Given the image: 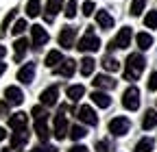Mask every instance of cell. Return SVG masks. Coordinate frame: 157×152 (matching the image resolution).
I'll return each instance as SVG.
<instances>
[{"label": "cell", "mask_w": 157, "mask_h": 152, "mask_svg": "<svg viewBox=\"0 0 157 152\" xmlns=\"http://www.w3.org/2000/svg\"><path fill=\"white\" fill-rule=\"evenodd\" d=\"M107 148H109L107 141H98V143H96V152H107Z\"/></svg>", "instance_id": "39"}, {"label": "cell", "mask_w": 157, "mask_h": 152, "mask_svg": "<svg viewBox=\"0 0 157 152\" xmlns=\"http://www.w3.org/2000/svg\"><path fill=\"white\" fill-rule=\"evenodd\" d=\"M76 115H78V120H81L83 124H87V126H96V124H98V115H96V111H94L90 104L78 107V109H76Z\"/></svg>", "instance_id": "10"}, {"label": "cell", "mask_w": 157, "mask_h": 152, "mask_svg": "<svg viewBox=\"0 0 157 152\" xmlns=\"http://www.w3.org/2000/svg\"><path fill=\"white\" fill-rule=\"evenodd\" d=\"M131 37H133V31H131V26H124V28H120V33H118L113 39L109 42V46H107V50L111 52V50H124V48H129V44H131Z\"/></svg>", "instance_id": "3"}, {"label": "cell", "mask_w": 157, "mask_h": 152, "mask_svg": "<svg viewBox=\"0 0 157 152\" xmlns=\"http://www.w3.org/2000/svg\"><path fill=\"white\" fill-rule=\"evenodd\" d=\"M26 124H29V115L26 113H13V115H9V126L15 130V128H26Z\"/></svg>", "instance_id": "19"}, {"label": "cell", "mask_w": 157, "mask_h": 152, "mask_svg": "<svg viewBox=\"0 0 157 152\" xmlns=\"http://www.w3.org/2000/svg\"><path fill=\"white\" fill-rule=\"evenodd\" d=\"M90 98H92V102H94L96 107H101V109H107V107H111V98L107 96L105 91H94Z\"/></svg>", "instance_id": "22"}, {"label": "cell", "mask_w": 157, "mask_h": 152, "mask_svg": "<svg viewBox=\"0 0 157 152\" xmlns=\"http://www.w3.org/2000/svg\"><path fill=\"white\" fill-rule=\"evenodd\" d=\"M13 50H15V56H13V59H15V63H20V61L24 59L26 50H29V42L24 39V37H17L15 44H13Z\"/></svg>", "instance_id": "17"}, {"label": "cell", "mask_w": 157, "mask_h": 152, "mask_svg": "<svg viewBox=\"0 0 157 152\" xmlns=\"http://www.w3.org/2000/svg\"><path fill=\"white\" fill-rule=\"evenodd\" d=\"M31 152H37V148H35V150H31Z\"/></svg>", "instance_id": "44"}, {"label": "cell", "mask_w": 157, "mask_h": 152, "mask_svg": "<svg viewBox=\"0 0 157 152\" xmlns=\"http://www.w3.org/2000/svg\"><path fill=\"white\" fill-rule=\"evenodd\" d=\"M70 152H90V148H85V146L78 143V146H72V148H70Z\"/></svg>", "instance_id": "40"}, {"label": "cell", "mask_w": 157, "mask_h": 152, "mask_svg": "<svg viewBox=\"0 0 157 152\" xmlns=\"http://www.w3.org/2000/svg\"><path fill=\"white\" fill-rule=\"evenodd\" d=\"M94 65H96V61L92 59V56H85V59L81 61V74L83 76H90L94 72Z\"/></svg>", "instance_id": "30"}, {"label": "cell", "mask_w": 157, "mask_h": 152, "mask_svg": "<svg viewBox=\"0 0 157 152\" xmlns=\"http://www.w3.org/2000/svg\"><path fill=\"white\" fill-rule=\"evenodd\" d=\"M66 17H68V20H72V17L76 15V0H68V7H66Z\"/></svg>", "instance_id": "35"}, {"label": "cell", "mask_w": 157, "mask_h": 152, "mask_svg": "<svg viewBox=\"0 0 157 152\" xmlns=\"http://www.w3.org/2000/svg\"><path fill=\"white\" fill-rule=\"evenodd\" d=\"M122 107H124L127 111H137V109H140V89H137L135 85H131V87L124 91Z\"/></svg>", "instance_id": "5"}, {"label": "cell", "mask_w": 157, "mask_h": 152, "mask_svg": "<svg viewBox=\"0 0 157 152\" xmlns=\"http://www.w3.org/2000/svg\"><path fill=\"white\" fill-rule=\"evenodd\" d=\"M29 137H31L29 128H15L13 135H11V150H17L20 152V150L29 143Z\"/></svg>", "instance_id": "8"}, {"label": "cell", "mask_w": 157, "mask_h": 152, "mask_svg": "<svg viewBox=\"0 0 157 152\" xmlns=\"http://www.w3.org/2000/svg\"><path fill=\"white\" fill-rule=\"evenodd\" d=\"M15 13H17V9H11V11L7 13V17L2 20V24H0V35H5V33L9 31V24L15 20Z\"/></svg>", "instance_id": "31"}, {"label": "cell", "mask_w": 157, "mask_h": 152, "mask_svg": "<svg viewBox=\"0 0 157 152\" xmlns=\"http://www.w3.org/2000/svg\"><path fill=\"white\" fill-rule=\"evenodd\" d=\"M144 24H146V28H157V11H148L146 13Z\"/></svg>", "instance_id": "34"}, {"label": "cell", "mask_w": 157, "mask_h": 152, "mask_svg": "<svg viewBox=\"0 0 157 152\" xmlns=\"http://www.w3.org/2000/svg\"><path fill=\"white\" fill-rule=\"evenodd\" d=\"M39 13H42V2H39V0H29L26 2V15L29 17H37Z\"/></svg>", "instance_id": "29"}, {"label": "cell", "mask_w": 157, "mask_h": 152, "mask_svg": "<svg viewBox=\"0 0 157 152\" xmlns=\"http://www.w3.org/2000/svg\"><path fill=\"white\" fill-rule=\"evenodd\" d=\"M129 128H131V122H129L127 118H113V120L109 122V132H111V135H116V137L127 135Z\"/></svg>", "instance_id": "9"}, {"label": "cell", "mask_w": 157, "mask_h": 152, "mask_svg": "<svg viewBox=\"0 0 157 152\" xmlns=\"http://www.w3.org/2000/svg\"><path fill=\"white\" fill-rule=\"evenodd\" d=\"M35 132H37V137H39V141H42V143L48 141V137H50V130H48V115L35 120Z\"/></svg>", "instance_id": "15"}, {"label": "cell", "mask_w": 157, "mask_h": 152, "mask_svg": "<svg viewBox=\"0 0 157 152\" xmlns=\"http://www.w3.org/2000/svg\"><path fill=\"white\" fill-rule=\"evenodd\" d=\"M144 67H146V59H144L140 52L129 54L127 56V63H124V78L127 81H137L142 76Z\"/></svg>", "instance_id": "1"}, {"label": "cell", "mask_w": 157, "mask_h": 152, "mask_svg": "<svg viewBox=\"0 0 157 152\" xmlns=\"http://www.w3.org/2000/svg\"><path fill=\"white\" fill-rule=\"evenodd\" d=\"M135 44H137V48H140V50H148V48L153 46V37H151L148 33H137V35H135Z\"/></svg>", "instance_id": "24"}, {"label": "cell", "mask_w": 157, "mask_h": 152, "mask_svg": "<svg viewBox=\"0 0 157 152\" xmlns=\"http://www.w3.org/2000/svg\"><path fill=\"white\" fill-rule=\"evenodd\" d=\"M74 44H76V28L63 26L61 33H59V46H61L63 50H72Z\"/></svg>", "instance_id": "7"}, {"label": "cell", "mask_w": 157, "mask_h": 152, "mask_svg": "<svg viewBox=\"0 0 157 152\" xmlns=\"http://www.w3.org/2000/svg\"><path fill=\"white\" fill-rule=\"evenodd\" d=\"M35 63L31 61V63H24L22 67L17 70V81L20 83H24V85H29V83H33V76H35Z\"/></svg>", "instance_id": "14"}, {"label": "cell", "mask_w": 157, "mask_h": 152, "mask_svg": "<svg viewBox=\"0 0 157 152\" xmlns=\"http://www.w3.org/2000/svg\"><path fill=\"white\" fill-rule=\"evenodd\" d=\"M61 61H63V54L59 52V50H50L48 54H46V67H50V70H55V67H59L61 65Z\"/></svg>", "instance_id": "21"}, {"label": "cell", "mask_w": 157, "mask_h": 152, "mask_svg": "<svg viewBox=\"0 0 157 152\" xmlns=\"http://www.w3.org/2000/svg\"><path fill=\"white\" fill-rule=\"evenodd\" d=\"M83 93H85V87H83V85H70V87H68V98H70V102L81 100Z\"/></svg>", "instance_id": "25"}, {"label": "cell", "mask_w": 157, "mask_h": 152, "mask_svg": "<svg viewBox=\"0 0 157 152\" xmlns=\"http://www.w3.org/2000/svg\"><path fill=\"white\" fill-rule=\"evenodd\" d=\"M5 137H7V130H5V128H2V126H0V141H2V139H5Z\"/></svg>", "instance_id": "42"}, {"label": "cell", "mask_w": 157, "mask_h": 152, "mask_svg": "<svg viewBox=\"0 0 157 152\" xmlns=\"http://www.w3.org/2000/svg\"><path fill=\"white\" fill-rule=\"evenodd\" d=\"M92 83H94V87H98V89H113V87L118 85L111 76H107V74H98Z\"/></svg>", "instance_id": "18"}, {"label": "cell", "mask_w": 157, "mask_h": 152, "mask_svg": "<svg viewBox=\"0 0 157 152\" xmlns=\"http://www.w3.org/2000/svg\"><path fill=\"white\" fill-rule=\"evenodd\" d=\"M5 54H7V48H5L2 44H0V61H2V59H5Z\"/></svg>", "instance_id": "41"}, {"label": "cell", "mask_w": 157, "mask_h": 152, "mask_svg": "<svg viewBox=\"0 0 157 152\" xmlns=\"http://www.w3.org/2000/svg\"><path fill=\"white\" fill-rule=\"evenodd\" d=\"M31 35H33V50L35 52H39L46 44H48V33H46V28L44 26H39V24H35V26H31Z\"/></svg>", "instance_id": "6"}, {"label": "cell", "mask_w": 157, "mask_h": 152, "mask_svg": "<svg viewBox=\"0 0 157 152\" xmlns=\"http://www.w3.org/2000/svg\"><path fill=\"white\" fill-rule=\"evenodd\" d=\"M155 126H157V111H155V109H148V111L144 113L142 128H144V130H151V128H155Z\"/></svg>", "instance_id": "23"}, {"label": "cell", "mask_w": 157, "mask_h": 152, "mask_svg": "<svg viewBox=\"0 0 157 152\" xmlns=\"http://www.w3.org/2000/svg\"><path fill=\"white\" fill-rule=\"evenodd\" d=\"M29 26H26V20H15L13 22V28H11V33L15 35V37H20V35H22L24 31H26Z\"/></svg>", "instance_id": "33"}, {"label": "cell", "mask_w": 157, "mask_h": 152, "mask_svg": "<svg viewBox=\"0 0 157 152\" xmlns=\"http://www.w3.org/2000/svg\"><path fill=\"white\" fill-rule=\"evenodd\" d=\"M59 11H63V0H48V2H46V9H44V20H46L48 24H52Z\"/></svg>", "instance_id": "11"}, {"label": "cell", "mask_w": 157, "mask_h": 152, "mask_svg": "<svg viewBox=\"0 0 157 152\" xmlns=\"http://www.w3.org/2000/svg\"><path fill=\"white\" fill-rule=\"evenodd\" d=\"M146 2H148V0H133V2H131V15H133V17L142 15V11H144V7H146Z\"/></svg>", "instance_id": "32"}, {"label": "cell", "mask_w": 157, "mask_h": 152, "mask_svg": "<svg viewBox=\"0 0 157 152\" xmlns=\"http://www.w3.org/2000/svg\"><path fill=\"white\" fill-rule=\"evenodd\" d=\"M5 115H9V102L7 100L0 102V118H5Z\"/></svg>", "instance_id": "38"}, {"label": "cell", "mask_w": 157, "mask_h": 152, "mask_svg": "<svg viewBox=\"0 0 157 152\" xmlns=\"http://www.w3.org/2000/svg\"><path fill=\"white\" fill-rule=\"evenodd\" d=\"M96 11V5H94V0H87V2H83V15H92Z\"/></svg>", "instance_id": "36"}, {"label": "cell", "mask_w": 157, "mask_h": 152, "mask_svg": "<svg viewBox=\"0 0 157 152\" xmlns=\"http://www.w3.org/2000/svg\"><path fill=\"white\" fill-rule=\"evenodd\" d=\"M103 67H105L107 72H118V70H120V61L113 59L111 54H105V56H103Z\"/></svg>", "instance_id": "28"}, {"label": "cell", "mask_w": 157, "mask_h": 152, "mask_svg": "<svg viewBox=\"0 0 157 152\" xmlns=\"http://www.w3.org/2000/svg\"><path fill=\"white\" fill-rule=\"evenodd\" d=\"M155 148V139H151V137H144V139H140L135 143V150L133 152H151Z\"/></svg>", "instance_id": "27"}, {"label": "cell", "mask_w": 157, "mask_h": 152, "mask_svg": "<svg viewBox=\"0 0 157 152\" xmlns=\"http://www.w3.org/2000/svg\"><path fill=\"white\" fill-rule=\"evenodd\" d=\"M0 152H11V150H0Z\"/></svg>", "instance_id": "43"}, {"label": "cell", "mask_w": 157, "mask_h": 152, "mask_svg": "<svg viewBox=\"0 0 157 152\" xmlns=\"http://www.w3.org/2000/svg\"><path fill=\"white\" fill-rule=\"evenodd\" d=\"M76 48L81 50V52H96V50H101V39H98V37L94 35L92 28H87L85 35L81 37V39H78Z\"/></svg>", "instance_id": "4"}, {"label": "cell", "mask_w": 157, "mask_h": 152, "mask_svg": "<svg viewBox=\"0 0 157 152\" xmlns=\"http://www.w3.org/2000/svg\"><path fill=\"white\" fill-rule=\"evenodd\" d=\"M66 111H68V104H61L59 107V111H57V115H55V128H52V135H55V139H66L68 137V118H66Z\"/></svg>", "instance_id": "2"}, {"label": "cell", "mask_w": 157, "mask_h": 152, "mask_svg": "<svg viewBox=\"0 0 157 152\" xmlns=\"http://www.w3.org/2000/svg\"><path fill=\"white\" fill-rule=\"evenodd\" d=\"M55 72H57L59 76H63V78H72V74L76 72V61H74V59H63L61 65L55 67Z\"/></svg>", "instance_id": "16"}, {"label": "cell", "mask_w": 157, "mask_h": 152, "mask_svg": "<svg viewBox=\"0 0 157 152\" xmlns=\"http://www.w3.org/2000/svg\"><path fill=\"white\" fill-rule=\"evenodd\" d=\"M68 135L72 137V141H81V139L87 135V130H85L83 126H78V124H72V126L68 128Z\"/></svg>", "instance_id": "26"}, {"label": "cell", "mask_w": 157, "mask_h": 152, "mask_svg": "<svg viewBox=\"0 0 157 152\" xmlns=\"http://www.w3.org/2000/svg\"><path fill=\"white\" fill-rule=\"evenodd\" d=\"M5 100L9 104H13V107H20V104L24 102V91L20 89V87H15V85H9L5 89Z\"/></svg>", "instance_id": "12"}, {"label": "cell", "mask_w": 157, "mask_h": 152, "mask_svg": "<svg viewBox=\"0 0 157 152\" xmlns=\"http://www.w3.org/2000/svg\"><path fill=\"white\" fill-rule=\"evenodd\" d=\"M96 22H98V26H101L103 31L113 28V17H111L107 11H96Z\"/></svg>", "instance_id": "20"}, {"label": "cell", "mask_w": 157, "mask_h": 152, "mask_svg": "<svg viewBox=\"0 0 157 152\" xmlns=\"http://www.w3.org/2000/svg\"><path fill=\"white\" fill-rule=\"evenodd\" d=\"M148 91H157V70L151 74V78H148Z\"/></svg>", "instance_id": "37"}, {"label": "cell", "mask_w": 157, "mask_h": 152, "mask_svg": "<svg viewBox=\"0 0 157 152\" xmlns=\"http://www.w3.org/2000/svg\"><path fill=\"white\" fill-rule=\"evenodd\" d=\"M57 98H59V87H57V85H50L48 89L42 91L39 102H42L44 107H55V104H57Z\"/></svg>", "instance_id": "13"}]
</instances>
